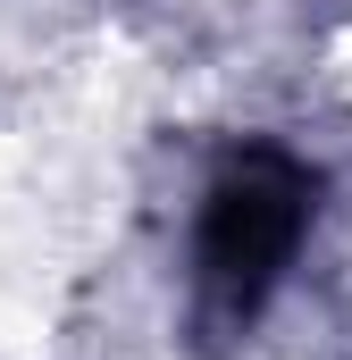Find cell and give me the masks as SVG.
Listing matches in <instances>:
<instances>
[{"mask_svg": "<svg viewBox=\"0 0 352 360\" xmlns=\"http://www.w3.org/2000/svg\"><path fill=\"white\" fill-rule=\"evenodd\" d=\"M302 226H310V176L285 151L227 160V176L210 184V201H201V235H193L201 310L218 327H252V310L277 293Z\"/></svg>", "mask_w": 352, "mask_h": 360, "instance_id": "cell-1", "label": "cell"}]
</instances>
